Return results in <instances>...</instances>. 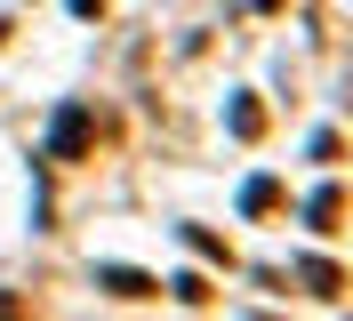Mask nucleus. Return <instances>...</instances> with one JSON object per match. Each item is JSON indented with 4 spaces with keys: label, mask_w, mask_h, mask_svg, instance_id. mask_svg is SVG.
<instances>
[{
    "label": "nucleus",
    "mask_w": 353,
    "mask_h": 321,
    "mask_svg": "<svg viewBox=\"0 0 353 321\" xmlns=\"http://www.w3.org/2000/svg\"><path fill=\"white\" fill-rule=\"evenodd\" d=\"M273 201H281V185H273V177H249V193H241V209H249V217H265V209H273Z\"/></svg>",
    "instance_id": "5"
},
{
    "label": "nucleus",
    "mask_w": 353,
    "mask_h": 321,
    "mask_svg": "<svg viewBox=\"0 0 353 321\" xmlns=\"http://www.w3.org/2000/svg\"><path fill=\"white\" fill-rule=\"evenodd\" d=\"M337 209H345V193H337V185H321V193L305 201V225H313V233H337Z\"/></svg>",
    "instance_id": "3"
},
{
    "label": "nucleus",
    "mask_w": 353,
    "mask_h": 321,
    "mask_svg": "<svg viewBox=\"0 0 353 321\" xmlns=\"http://www.w3.org/2000/svg\"><path fill=\"white\" fill-rule=\"evenodd\" d=\"M297 273H305V289H313V298H337V265H321V257H305Z\"/></svg>",
    "instance_id": "4"
},
{
    "label": "nucleus",
    "mask_w": 353,
    "mask_h": 321,
    "mask_svg": "<svg viewBox=\"0 0 353 321\" xmlns=\"http://www.w3.org/2000/svg\"><path fill=\"white\" fill-rule=\"evenodd\" d=\"M225 121H233V137H257V128H265V105H249V97H241V105L225 113Z\"/></svg>",
    "instance_id": "6"
},
{
    "label": "nucleus",
    "mask_w": 353,
    "mask_h": 321,
    "mask_svg": "<svg viewBox=\"0 0 353 321\" xmlns=\"http://www.w3.org/2000/svg\"><path fill=\"white\" fill-rule=\"evenodd\" d=\"M97 289H112V298H129V305L161 298V281L153 273H129V265H97Z\"/></svg>",
    "instance_id": "1"
},
{
    "label": "nucleus",
    "mask_w": 353,
    "mask_h": 321,
    "mask_svg": "<svg viewBox=\"0 0 353 321\" xmlns=\"http://www.w3.org/2000/svg\"><path fill=\"white\" fill-rule=\"evenodd\" d=\"M81 145H88V113L65 105V113H57V128H48V153H57V161H72Z\"/></svg>",
    "instance_id": "2"
},
{
    "label": "nucleus",
    "mask_w": 353,
    "mask_h": 321,
    "mask_svg": "<svg viewBox=\"0 0 353 321\" xmlns=\"http://www.w3.org/2000/svg\"><path fill=\"white\" fill-rule=\"evenodd\" d=\"M169 289H176V298H185V305H209V298H217V289H209V281H201V273H176Z\"/></svg>",
    "instance_id": "7"
}]
</instances>
